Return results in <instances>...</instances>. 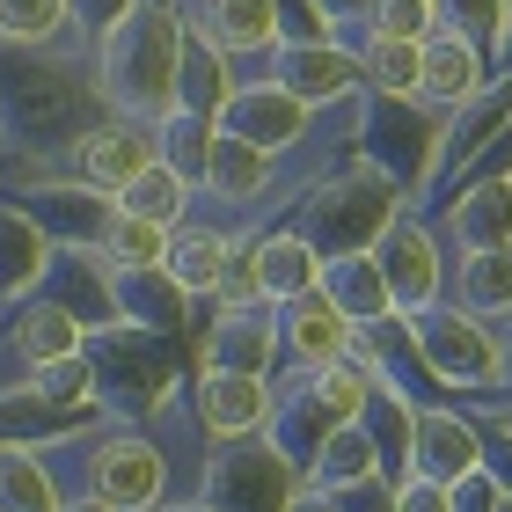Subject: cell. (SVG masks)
Segmentation results:
<instances>
[{
    "label": "cell",
    "instance_id": "obj_23",
    "mask_svg": "<svg viewBox=\"0 0 512 512\" xmlns=\"http://www.w3.org/2000/svg\"><path fill=\"white\" fill-rule=\"evenodd\" d=\"M242 88L235 59L220 52V44H205L191 22H183V59H176V110H191V118H220L227 96Z\"/></svg>",
    "mask_w": 512,
    "mask_h": 512
},
{
    "label": "cell",
    "instance_id": "obj_40",
    "mask_svg": "<svg viewBox=\"0 0 512 512\" xmlns=\"http://www.w3.org/2000/svg\"><path fill=\"white\" fill-rule=\"evenodd\" d=\"M249 300H264V286H256V235H235V249L220 264V286H213V308H249Z\"/></svg>",
    "mask_w": 512,
    "mask_h": 512
},
{
    "label": "cell",
    "instance_id": "obj_51",
    "mask_svg": "<svg viewBox=\"0 0 512 512\" xmlns=\"http://www.w3.org/2000/svg\"><path fill=\"white\" fill-rule=\"evenodd\" d=\"M498 512H512V498H505V505H498Z\"/></svg>",
    "mask_w": 512,
    "mask_h": 512
},
{
    "label": "cell",
    "instance_id": "obj_6",
    "mask_svg": "<svg viewBox=\"0 0 512 512\" xmlns=\"http://www.w3.org/2000/svg\"><path fill=\"white\" fill-rule=\"evenodd\" d=\"M410 330H417V352H425L432 388L498 395V330L491 322H476L469 308H454V300H432V308L410 315Z\"/></svg>",
    "mask_w": 512,
    "mask_h": 512
},
{
    "label": "cell",
    "instance_id": "obj_24",
    "mask_svg": "<svg viewBox=\"0 0 512 512\" xmlns=\"http://www.w3.org/2000/svg\"><path fill=\"white\" fill-rule=\"evenodd\" d=\"M322 293H330V308L352 322V330H366V322H388L395 300H388V278L374 264V249L359 256H322Z\"/></svg>",
    "mask_w": 512,
    "mask_h": 512
},
{
    "label": "cell",
    "instance_id": "obj_48",
    "mask_svg": "<svg viewBox=\"0 0 512 512\" xmlns=\"http://www.w3.org/2000/svg\"><path fill=\"white\" fill-rule=\"evenodd\" d=\"M491 66H498V74H512V22H505V44H498V59H491Z\"/></svg>",
    "mask_w": 512,
    "mask_h": 512
},
{
    "label": "cell",
    "instance_id": "obj_46",
    "mask_svg": "<svg viewBox=\"0 0 512 512\" xmlns=\"http://www.w3.org/2000/svg\"><path fill=\"white\" fill-rule=\"evenodd\" d=\"M286 512H344V505H337L330 491H293V505H286Z\"/></svg>",
    "mask_w": 512,
    "mask_h": 512
},
{
    "label": "cell",
    "instance_id": "obj_43",
    "mask_svg": "<svg viewBox=\"0 0 512 512\" xmlns=\"http://www.w3.org/2000/svg\"><path fill=\"white\" fill-rule=\"evenodd\" d=\"M447 505H454V512H498L505 491H498V476H491V469H469L461 483H447Z\"/></svg>",
    "mask_w": 512,
    "mask_h": 512
},
{
    "label": "cell",
    "instance_id": "obj_44",
    "mask_svg": "<svg viewBox=\"0 0 512 512\" xmlns=\"http://www.w3.org/2000/svg\"><path fill=\"white\" fill-rule=\"evenodd\" d=\"M395 512H454V505H447V491H439V483L403 476V483H395Z\"/></svg>",
    "mask_w": 512,
    "mask_h": 512
},
{
    "label": "cell",
    "instance_id": "obj_31",
    "mask_svg": "<svg viewBox=\"0 0 512 512\" xmlns=\"http://www.w3.org/2000/svg\"><path fill=\"white\" fill-rule=\"evenodd\" d=\"M66 491L44 447H0V512H59Z\"/></svg>",
    "mask_w": 512,
    "mask_h": 512
},
{
    "label": "cell",
    "instance_id": "obj_35",
    "mask_svg": "<svg viewBox=\"0 0 512 512\" xmlns=\"http://www.w3.org/2000/svg\"><path fill=\"white\" fill-rule=\"evenodd\" d=\"M66 37H74V0H0V44L59 52Z\"/></svg>",
    "mask_w": 512,
    "mask_h": 512
},
{
    "label": "cell",
    "instance_id": "obj_3",
    "mask_svg": "<svg viewBox=\"0 0 512 512\" xmlns=\"http://www.w3.org/2000/svg\"><path fill=\"white\" fill-rule=\"evenodd\" d=\"M403 191L374 169L366 154H344L337 169H322L308 191H300V205H293V235L300 242H315V256H359V249H374L388 227H395V213H403Z\"/></svg>",
    "mask_w": 512,
    "mask_h": 512
},
{
    "label": "cell",
    "instance_id": "obj_9",
    "mask_svg": "<svg viewBox=\"0 0 512 512\" xmlns=\"http://www.w3.org/2000/svg\"><path fill=\"white\" fill-rule=\"evenodd\" d=\"M374 264H381V278H388L395 315H417V308H432V300L447 293V249H439V235L410 213V205L395 213V227L374 242Z\"/></svg>",
    "mask_w": 512,
    "mask_h": 512
},
{
    "label": "cell",
    "instance_id": "obj_22",
    "mask_svg": "<svg viewBox=\"0 0 512 512\" xmlns=\"http://www.w3.org/2000/svg\"><path fill=\"white\" fill-rule=\"evenodd\" d=\"M483 81H491V59H483L469 37H454V30H432L425 44H417V96H425L432 110H454V103H469Z\"/></svg>",
    "mask_w": 512,
    "mask_h": 512
},
{
    "label": "cell",
    "instance_id": "obj_4",
    "mask_svg": "<svg viewBox=\"0 0 512 512\" xmlns=\"http://www.w3.org/2000/svg\"><path fill=\"white\" fill-rule=\"evenodd\" d=\"M439 139H447V110H432L425 96H374V88H359L352 154L374 161L410 205L439 191Z\"/></svg>",
    "mask_w": 512,
    "mask_h": 512
},
{
    "label": "cell",
    "instance_id": "obj_33",
    "mask_svg": "<svg viewBox=\"0 0 512 512\" xmlns=\"http://www.w3.org/2000/svg\"><path fill=\"white\" fill-rule=\"evenodd\" d=\"M213 139H220V125H213V118L169 110V118L154 125V161H169V169L191 183V191H205V169H213Z\"/></svg>",
    "mask_w": 512,
    "mask_h": 512
},
{
    "label": "cell",
    "instance_id": "obj_7",
    "mask_svg": "<svg viewBox=\"0 0 512 512\" xmlns=\"http://www.w3.org/2000/svg\"><path fill=\"white\" fill-rule=\"evenodd\" d=\"M293 491H300V469L264 432L213 439V454H205V505L213 512H286Z\"/></svg>",
    "mask_w": 512,
    "mask_h": 512
},
{
    "label": "cell",
    "instance_id": "obj_20",
    "mask_svg": "<svg viewBox=\"0 0 512 512\" xmlns=\"http://www.w3.org/2000/svg\"><path fill=\"white\" fill-rule=\"evenodd\" d=\"M183 22H191L205 44H220L235 66L278 52V8L271 0H183Z\"/></svg>",
    "mask_w": 512,
    "mask_h": 512
},
{
    "label": "cell",
    "instance_id": "obj_21",
    "mask_svg": "<svg viewBox=\"0 0 512 512\" xmlns=\"http://www.w3.org/2000/svg\"><path fill=\"white\" fill-rule=\"evenodd\" d=\"M447 235L461 256H483V249H512V169L491 176H469L447 205Z\"/></svg>",
    "mask_w": 512,
    "mask_h": 512
},
{
    "label": "cell",
    "instance_id": "obj_12",
    "mask_svg": "<svg viewBox=\"0 0 512 512\" xmlns=\"http://www.w3.org/2000/svg\"><path fill=\"white\" fill-rule=\"evenodd\" d=\"M227 139H249L256 154H293V147H308V125H315V110L300 103V96H286L278 81H242L235 96H227V110L213 118Z\"/></svg>",
    "mask_w": 512,
    "mask_h": 512
},
{
    "label": "cell",
    "instance_id": "obj_41",
    "mask_svg": "<svg viewBox=\"0 0 512 512\" xmlns=\"http://www.w3.org/2000/svg\"><path fill=\"white\" fill-rule=\"evenodd\" d=\"M469 417H476V439H483V469H491V476H498V491L512 498V425H505L491 403L469 410Z\"/></svg>",
    "mask_w": 512,
    "mask_h": 512
},
{
    "label": "cell",
    "instance_id": "obj_30",
    "mask_svg": "<svg viewBox=\"0 0 512 512\" xmlns=\"http://www.w3.org/2000/svg\"><path fill=\"white\" fill-rule=\"evenodd\" d=\"M381 476V454H374V439H366V425L352 417V425H337L330 439H322V454H315V469H308V491H359V483H374Z\"/></svg>",
    "mask_w": 512,
    "mask_h": 512
},
{
    "label": "cell",
    "instance_id": "obj_8",
    "mask_svg": "<svg viewBox=\"0 0 512 512\" xmlns=\"http://www.w3.org/2000/svg\"><path fill=\"white\" fill-rule=\"evenodd\" d=\"M88 498L110 512H154L169 505V454L154 432H103L88 447Z\"/></svg>",
    "mask_w": 512,
    "mask_h": 512
},
{
    "label": "cell",
    "instance_id": "obj_26",
    "mask_svg": "<svg viewBox=\"0 0 512 512\" xmlns=\"http://www.w3.org/2000/svg\"><path fill=\"white\" fill-rule=\"evenodd\" d=\"M256 286H264L271 308H286V300L315 293V286H322V256H315V242H300L293 227H271V235H256Z\"/></svg>",
    "mask_w": 512,
    "mask_h": 512
},
{
    "label": "cell",
    "instance_id": "obj_11",
    "mask_svg": "<svg viewBox=\"0 0 512 512\" xmlns=\"http://www.w3.org/2000/svg\"><path fill=\"white\" fill-rule=\"evenodd\" d=\"M213 308V300H205ZM198 366H227V374H264L278 381V308L271 300H249V308H213L205 315V337H198Z\"/></svg>",
    "mask_w": 512,
    "mask_h": 512
},
{
    "label": "cell",
    "instance_id": "obj_50",
    "mask_svg": "<svg viewBox=\"0 0 512 512\" xmlns=\"http://www.w3.org/2000/svg\"><path fill=\"white\" fill-rule=\"evenodd\" d=\"M8 154H15V139H8V125H0V169H8Z\"/></svg>",
    "mask_w": 512,
    "mask_h": 512
},
{
    "label": "cell",
    "instance_id": "obj_36",
    "mask_svg": "<svg viewBox=\"0 0 512 512\" xmlns=\"http://www.w3.org/2000/svg\"><path fill=\"white\" fill-rule=\"evenodd\" d=\"M432 15H439V30L469 37L483 59H498V44H505V22H512V0H432Z\"/></svg>",
    "mask_w": 512,
    "mask_h": 512
},
{
    "label": "cell",
    "instance_id": "obj_45",
    "mask_svg": "<svg viewBox=\"0 0 512 512\" xmlns=\"http://www.w3.org/2000/svg\"><path fill=\"white\" fill-rule=\"evenodd\" d=\"M498 395L512 403V322H498Z\"/></svg>",
    "mask_w": 512,
    "mask_h": 512
},
{
    "label": "cell",
    "instance_id": "obj_5",
    "mask_svg": "<svg viewBox=\"0 0 512 512\" xmlns=\"http://www.w3.org/2000/svg\"><path fill=\"white\" fill-rule=\"evenodd\" d=\"M88 366H96V403L103 417H154L176 403V344L154 330H132V322H110V330L81 337Z\"/></svg>",
    "mask_w": 512,
    "mask_h": 512
},
{
    "label": "cell",
    "instance_id": "obj_15",
    "mask_svg": "<svg viewBox=\"0 0 512 512\" xmlns=\"http://www.w3.org/2000/svg\"><path fill=\"white\" fill-rule=\"evenodd\" d=\"M469 469H483V439H476V417L469 410H447V403H417V425H410V476L425 483H461Z\"/></svg>",
    "mask_w": 512,
    "mask_h": 512
},
{
    "label": "cell",
    "instance_id": "obj_25",
    "mask_svg": "<svg viewBox=\"0 0 512 512\" xmlns=\"http://www.w3.org/2000/svg\"><path fill=\"white\" fill-rule=\"evenodd\" d=\"M227 249H235V235L227 227H213V220H183V227H169V256H161V271L176 278L191 300H213V286H220V264H227Z\"/></svg>",
    "mask_w": 512,
    "mask_h": 512
},
{
    "label": "cell",
    "instance_id": "obj_16",
    "mask_svg": "<svg viewBox=\"0 0 512 512\" xmlns=\"http://www.w3.org/2000/svg\"><path fill=\"white\" fill-rule=\"evenodd\" d=\"M110 300H118V322H132V330H154V337L198 330V315H191L198 300L161 264H110Z\"/></svg>",
    "mask_w": 512,
    "mask_h": 512
},
{
    "label": "cell",
    "instance_id": "obj_47",
    "mask_svg": "<svg viewBox=\"0 0 512 512\" xmlns=\"http://www.w3.org/2000/svg\"><path fill=\"white\" fill-rule=\"evenodd\" d=\"M59 512H110V505H103V498H88V491H66V505H59Z\"/></svg>",
    "mask_w": 512,
    "mask_h": 512
},
{
    "label": "cell",
    "instance_id": "obj_19",
    "mask_svg": "<svg viewBox=\"0 0 512 512\" xmlns=\"http://www.w3.org/2000/svg\"><path fill=\"white\" fill-rule=\"evenodd\" d=\"M37 293L52 300V308H66L81 322V330H110L118 322V300H110V264L103 249H52V264H44Z\"/></svg>",
    "mask_w": 512,
    "mask_h": 512
},
{
    "label": "cell",
    "instance_id": "obj_10",
    "mask_svg": "<svg viewBox=\"0 0 512 512\" xmlns=\"http://www.w3.org/2000/svg\"><path fill=\"white\" fill-rule=\"evenodd\" d=\"M264 81H278L286 96H300L322 118V110H352L359 103V52H344V44H278L264 59Z\"/></svg>",
    "mask_w": 512,
    "mask_h": 512
},
{
    "label": "cell",
    "instance_id": "obj_13",
    "mask_svg": "<svg viewBox=\"0 0 512 512\" xmlns=\"http://www.w3.org/2000/svg\"><path fill=\"white\" fill-rule=\"evenodd\" d=\"M147 161H154V125H139V118H110V110H103V118L74 139L66 169H74V183H88V191L118 198L125 183L147 169Z\"/></svg>",
    "mask_w": 512,
    "mask_h": 512
},
{
    "label": "cell",
    "instance_id": "obj_37",
    "mask_svg": "<svg viewBox=\"0 0 512 512\" xmlns=\"http://www.w3.org/2000/svg\"><path fill=\"white\" fill-rule=\"evenodd\" d=\"M359 74L374 96H417V44L403 37H366L359 44Z\"/></svg>",
    "mask_w": 512,
    "mask_h": 512
},
{
    "label": "cell",
    "instance_id": "obj_2",
    "mask_svg": "<svg viewBox=\"0 0 512 512\" xmlns=\"http://www.w3.org/2000/svg\"><path fill=\"white\" fill-rule=\"evenodd\" d=\"M0 125L22 154H74V139L96 125V88H88L81 59L59 52H22L0 44Z\"/></svg>",
    "mask_w": 512,
    "mask_h": 512
},
{
    "label": "cell",
    "instance_id": "obj_14",
    "mask_svg": "<svg viewBox=\"0 0 512 512\" xmlns=\"http://www.w3.org/2000/svg\"><path fill=\"white\" fill-rule=\"evenodd\" d=\"M15 205L37 220V235L52 249H103V227H110V213H118V198L88 191V183H74V176L66 183H30Z\"/></svg>",
    "mask_w": 512,
    "mask_h": 512
},
{
    "label": "cell",
    "instance_id": "obj_18",
    "mask_svg": "<svg viewBox=\"0 0 512 512\" xmlns=\"http://www.w3.org/2000/svg\"><path fill=\"white\" fill-rule=\"evenodd\" d=\"M352 322H344L337 308H330V293H300V300H286L278 308V352H286V366L293 374H315V366H337V359H352Z\"/></svg>",
    "mask_w": 512,
    "mask_h": 512
},
{
    "label": "cell",
    "instance_id": "obj_32",
    "mask_svg": "<svg viewBox=\"0 0 512 512\" xmlns=\"http://www.w3.org/2000/svg\"><path fill=\"white\" fill-rule=\"evenodd\" d=\"M454 308H469L476 322L491 315L512 322V249H483V256H461V278H454Z\"/></svg>",
    "mask_w": 512,
    "mask_h": 512
},
{
    "label": "cell",
    "instance_id": "obj_49",
    "mask_svg": "<svg viewBox=\"0 0 512 512\" xmlns=\"http://www.w3.org/2000/svg\"><path fill=\"white\" fill-rule=\"evenodd\" d=\"M154 512H213V505H205V498H198V505H154Z\"/></svg>",
    "mask_w": 512,
    "mask_h": 512
},
{
    "label": "cell",
    "instance_id": "obj_29",
    "mask_svg": "<svg viewBox=\"0 0 512 512\" xmlns=\"http://www.w3.org/2000/svg\"><path fill=\"white\" fill-rule=\"evenodd\" d=\"M359 425H366V439H374V454H381V476L403 483V476H410V425H417V403L374 374V388H366V403H359Z\"/></svg>",
    "mask_w": 512,
    "mask_h": 512
},
{
    "label": "cell",
    "instance_id": "obj_1",
    "mask_svg": "<svg viewBox=\"0 0 512 512\" xmlns=\"http://www.w3.org/2000/svg\"><path fill=\"white\" fill-rule=\"evenodd\" d=\"M176 59H183V0H139L96 44V96L110 118L161 125L176 110Z\"/></svg>",
    "mask_w": 512,
    "mask_h": 512
},
{
    "label": "cell",
    "instance_id": "obj_42",
    "mask_svg": "<svg viewBox=\"0 0 512 512\" xmlns=\"http://www.w3.org/2000/svg\"><path fill=\"white\" fill-rule=\"evenodd\" d=\"M132 8H139V0H74V30H81V44H88V66H96V44L118 30Z\"/></svg>",
    "mask_w": 512,
    "mask_h": 512
},
{
    "label": "cell",
    "instance_id": "obj_34",
    "mask_svg": "<svg viewBox=\"0 0 512 512\" xmlns=\"http://www.w3.org/2000/svg\"><path fill=\"white\" fill-rule=\"evenodd\" d=\"M191 198L198 191L169 169V161H147V169L118 191V213H139V220H154V227H183V220H191Z\"/></svg>",
    "mask_w": 512,
    "mask_h": 512
},
{
    "label": "cell",
    "instance_id": "obj_17",
    "mask_svg": "<svg viewBox=\"0 0 512 512\" xmlns=\"http://www.w3.org/2000/svg\"><path fill=\"white\" fill-rule=\"evenodd\" d=\"M191 417L205 439H242V432H264L271 417V381L264 374H227V366H205L191 381Z\"/></svg>",
    "mask_w": 512,
    "mask_h": 512
},
{
    "label": "cell",
    "instance_id": "obj_28",
    "mask_svg": "<svg viewBox=\"0 0 512 512\" xmlns=\"http://www.w3.org/2000/svg\"><path fill=\"white\" fill-rule=\"evenodd\" d=\"M278 183V161L271 154H256L249 139H213V169H205V198L227 205V213H242V205H256Z\"/></svg>",
    "mask_w": 512,
    "mask_h": 512
},
{
    "label": "cell",
    "instance_id": "obj_39",
    "mask_svg": "<svg viewBox=\"0 0 512 512\" xmlns=\"http://www.w3.org/2000/svg\"><path fill=\"white\" fill-rule=\"evenodd\" d=\"M439 30L432 0H366V37H403V44H425Z\"/></svg>",
    "mask_w": 512,
    "mask_h": 512
},
{
    "label": "cell",
    "instance_id": "obj_38",
    "mask_svg": "<svg viewBox=\"0 0 512 512\" xmlns=\"http://www.w3.org/2000/svg\"><path fill=\"white\" fill-rule=\"evenodd\" d=\"M169 256V227L139 220V213H110L103 227V264H161Z\"/></svg>",
    "mask_w": 512,
    "mask_h": 512
},
{
    "label": "cell",
    "instance_id": "obj_27",
    "mask_svg": "<svg viewBox=\"0 0 512 512\" xmlns=\"http://www.w3.org/2000/svg\"><path fill=\"white\" fill-rule=\"evenodd\" d=\"M44 264H52V242L37 235V220L22 213L15 198H0V308H15V300L37 293Z\"/></svg>",
    "mask_w": 512,
    "mask_h": 512
}]
</instances>
